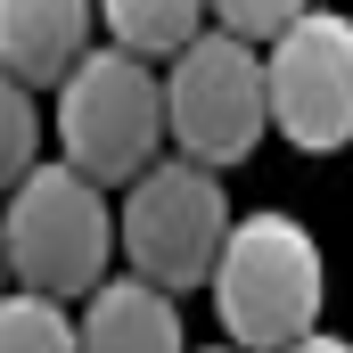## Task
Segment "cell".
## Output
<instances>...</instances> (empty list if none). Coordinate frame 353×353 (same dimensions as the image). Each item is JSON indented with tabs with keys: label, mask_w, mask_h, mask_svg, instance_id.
I'll use <instances>...</instances> for the list:
<instances>
[{
	"label": "cell",
	"mask_w": 353,
	"mask_h": 353,
	"mask_svg": "<svg viewBox=\"0 0 353 353\" xmlns=\"http://www.w3.org/2000/svg\"><path fill=\"white\" fill-rule=\"evenodd\" d=\"M321 304H329V263L321 239L296 214H239L222 271H214V312L230 329L239 353H288L304 337H321Z\"/></svg>",
	"instance_id": "cell-1"
},
{
	"label": "cell",
	"mask_w": 353,
	"mask_h": 353,
	"mask_svg": "<svg viewBox=\"0 0 353 353\" xmlns=\"http://www.w3.org/2000/svg\"><path fill=\"white\" fill-rule=\"evenodd\" d=\"M0 239H8V279L50 304H90L115 279L107 263L123 255L107 189L74 165H33V181L0 205Z\"/></svg>",
	"instance_id": "cell-2"
},
{
	"label": "cell",
	"mask_w": 353,
	"mask_h": 353,
	"mask_svg": "<svg viewBox=\"0 0 353 353\" xmlns=\"http://www.w3.org/2000/svg\"><path fill=\"white\" fill-rule=\"evenodd\" d=\"M50 132H58V165H74L83 181H132L157 173L165 140H173V115H165V74L123 58V50H90L74 66V83L50 99Z\"/></svg>",
	"instance_id": "cell-3"
},
{
	"label": "cell",
	"mask_w": 353,
	"mask_h": 353,
	"mask_svg": "<svg viewBox=\"0 0 353 353\" xmlns=\"http://www.w3.org/2000/svg\"><path fill=\"white\" fill-rule=\"evenodd\" d=\"M239 214L222 197V173L189 165V157H165L157 173H140L115 205V239H123V271L165 288V296H189V288H214L222 271V247H230Z\"/></svg>",
	"instance_id": "cell-4"
},
{
	"label": "cell",
	"mask_w": 353,
	"mask_h": 353,
	"mask_svg": "<svg viewBox=\"0 0 353 353\" xmlns=\"http://www.w3.org/2000/svg\"><path fill=\"white\" fill-rule=\"evenodd\" d=\"M165 115H173V148L189 165L222 173V165H247L271 132V74L263 50L230 41V33H205L173 74H165Z\"/></svg>",
	"instance_id": "cell-5"
},
{
	"label": "cell",
	"mask_w": 353,
	"mask_h": 353,
	"mask_svg": "<svg viewBox=\"0 0 353 353\" xmlns=\"http://www.w3.org/2000/svg\"><path fill=\"white\" fill-rule=\"evenodd\" d=\"M271 74V132L304 157L353 148V17L304 8V25L263 58Z\"/></svg>",
	"instance_id": "cell-6"
},
{
	"label": "cell",
	"mask_w": 353,
	"mask_h": 353,
	"mask_svg": "<svg viewBox=\"0 0 353 353\" xmlns=\"http://www.w3.org/2000/svg\"><path fill=\"white\" fill-rule=\"evenodd\" d=\"M90 58V8L83 0H0V74L25 83L33 99L74 83V66Z\"/></svg>",
	"instance_id": "cell-7"
},
{
	"label": "cell",
	"mask_w": 353,
	"mask_h": 353,
	"mask_svg": "<svg viewBox=\"0 0 353 353\" xmlns=\"http://www.w3.org/2000/svg\"><path fill=\"white\" fill-rule=\"evenodd\" d=\"M74 321H83V353H189V337H181V296L132 279V271L107 279Z\"/></svg>",
	"instance_id": "cell-8"
},
{
	"label": "cell",
	"mask_w": 353,
	"mask_h": 353,
	"mask_svg": "<svg viewBox=\"0 0 353 353\" xmlns=\"http://www.w3.org/2000/svg\"><path fill=\"white\" fill-rule=\"evenodd\" d=\"M99 25H107V50L173 74L181 58L214 33V8H197V0H115V8H99Z\"/></svg>",
	"instance_id": "cell-9"
},
{
	"label": "cell",
	"mask_w": 353,
	"mask_h": 353,
	"mask_svg": "<svg viewBox=\"0 0 353 353\" xmlns=\"http://www.w3.org/2000/svg\"><path fill=\"white\" fill-rule=\"evenodd\" d=\"M0 353H83V321L50 296H8L0 304Z\"/></svg>",
	"instance_id": "cell-10"
},
{
	"label": "cell",
	"mask_w": 353,
	"mask_h": 353,
	"mask_svg": "<svg viewBox=\"0 0 353 353\" xmlns=\"http://www.w3.org/2000/svg\"><path fill=\"white\" fill-rule=\"evenodd\" d=\"M33 165H41V99L0 74V205L33 181Z\"/></svg>",
	"instance_id": "cell-11"
},
{
	"label": "cell",
	"mask_w": 353,
	"mask_h": 353,
	"mask_svg": "<svg viewBox=\"0 0 353 353\" xmlns=\"http://www.w3.org/2000/svg\"><path fill=\"white\" fill-rule=\"evenodd\" d=\"M296 25H304V8H296V0H222V8H214V33H230V41L263 50V58L296 33Z\"/></svg>",
	"instance_id": "cell-12"
},
{
	"label": "cell",
	"mask_w": 353,
	"mask_h": 353,
	"mask_svg": "<svg viewBox=\"0 0 353 353\" xmlns=\"http://www.w3.org/2000/svg\"><path fill=\"white\" fill-rule=\"evenodd\" d=\"M288 353H353L345 337H329V329H321V337H304V345H288Z\"/></svg>",
	"instance_id": "cell-13"
},
{
	"label": "cell",
	"mask_w": 353,
	"mask_h": 353,
	"mask_svg": "<svg viewBox=\"0 0 353 353\" xmlns=\"http://www.w3.org/2000/svg\"><path fill=\"white\" fill-rule=\"evenodd\" d=\"M17 296V279H8V239H0V304Z\"/></svg>",
	"instance_id": "cell-14"
},
{
	"label": "cell",
	"mask_w": 353,
	"mask_h": 353,
	"mask_svg": "<svg viewBox=\"0 0 353 353\" xmlns=\"http://www.w3.org/2000/svg\"><path fill=\"white\" fill-rule=\"evenodd\" d=\"M197 353H239V345H197Z\"/></svg>",
	"instance_id": "cell-15"
}]
</instances>
